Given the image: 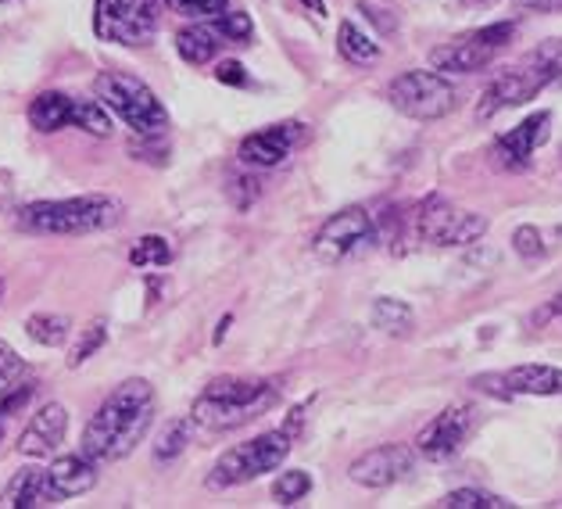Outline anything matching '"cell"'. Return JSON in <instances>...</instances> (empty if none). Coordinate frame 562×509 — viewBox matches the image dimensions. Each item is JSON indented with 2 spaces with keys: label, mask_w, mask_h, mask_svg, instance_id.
<instances>
[{
  "label": "cell",
  "mask_w": 562,
  "mask_h": 509,
  "mask_svg": "<svg viewBox=\"0 0 562 509\" xmlns=\"http://www.w3.org/2000/svg\"><path fill=\"white\" fill-rule=\"evenodd\" d=\"M50 502H54L50 480H47V471H40V466H25V471H19L8 480V488L0 491V509H36Z\"/></svg>",
  "instance_id": "ffe728a7"
},
{
  "label": "cell",
  "mask_w": 562,
  "mask_h": 509,
  "mask_svg": "<svg viewBox=\"0 0 562 509\" xmlns=\"http://www.w3.org/2000/svg\"><path fill=\"white\" fill-rule=\"evenodd\" d=\"M544 87H552V82H548V73L533 58H524V65L505 68V73L491 76V82L476 101V119L487 122L502 112H509V108L527 104V101L538 98Z\"/></svg>",
  "instance_id": "7c38bea8"
},
{
  "label": "cell",
  "mask_w": 562,
  "mask_h": 509,
  "mask_svg": "<svg viewBox=\"0 0 562 509\" xmlns=\"http://www.w3.org/2000/svg\"><path fill=\"white\" fill-rule=\"evenodd\" d=\"M0 442H4V420H0Z\"/></svg>",
  "instance_id": "60d3db41"
},
{
  "label": "cell",
  "mask_w": 562,
  "mask_h": 509,
  "mask_svg": "<svg viewBox=\"0 0 562 509\" xmlns=\"http://www.w3.org/2000/svg\"><path fill=\"white\" fill-rule=\"evenodd\" d=\"M104 341H108V320H93L87 323L83 330H79V341H76V348L68 352V366H83L90 355H98L104 348Z\"/></svg>",
  "instance_id": "f1b7e54d"
},
{
  "label": "cell",
  "mask_w": 562,
  "mask_h": 509,
  "mask_svg": "<svg viewBox=\"0 0 562 509\" xmlns=\"http://www.w3.org/2000/svg\"><path fill=\"white\" fill-rule=\"evenodd\" d=\"M513 252L519 258H544V255H555L562 252V226H533V223H524L513 230Z\"/></svg>",
  "instance_id": "7402d4cb"
},
{
  "label": "cell",
  "mask_w": 562,
  "mask_h": 509,
  "mask_svg": "<svg viewBox=\"0 0 562 509\" xmlns=\"http://www.w3.org/2000/svg\"><path fill=\"white\" fill-rule=\"evenodd\" d=\"M30 126L40 133L79 126L90 136H112V112L101 101H83V98H68L61 90H47L36 93L30 104Z\"/></svg>",
  "instance_id": "9c48e42d"
},
{
  "label": "cell",
  "mask_w": 562,
  "mask_h": 509,
  "mask_svg": "<svg viewBox=\"0 0 562 509\" xmlns=\"http://www.w3.org/2000/svg\"><path fill=\"white\" fill-rule=\"evenodd\" d=\"M301 122H277V126L255 130L240 141L237 158L251 169H277L286 158L294 155V147L301 144Z\"/></svg>",
  "instance_id": "9a60e30c"
},
{
  "label": "cell",
  "mask_w": 562,
  "mask_h": 509,
  "mask_svg": "<svg viewBox=\"0 0 562 509\" xmlns=\"http://www.w3.org/2000/svg\"><path fill=\"white\" fill-rule=\"evenodd\" d=\"M502 388L505 395H533V398H555L562 395V369L559 366H544V363H527V366H513L509 374H502Z\"/></svg>",
  "instance_id": "d6986e66"
},
{
  "label": "cell",
  "mask_w": 562,
  "mask_h": 509,
  "mask_svg": "<svg viewBox=\"0 0 562 509\" xmlns=\"http://www.w3.org/2000/svg\"><path fill=\"white\" fill-rule=\"evenodd\" d=\"M519 4L530 11H541V15H555V11H562V0H519Z\"/></svg>",
  "instance_id": "74e56055"
},
{
  "label": "cell",
  "mask_w": 562,
  "mask_h": 509,
  "mask_svg": "<svg viewBox=\"0 0 562 509\" xmlns=\"http://www.w3.org/2000/svg\"><path fill=\"white\" fill-rule=\"evenodd\" d=\"M437 506H441V509H509L513 502H509V499H502V495H495V491L456 488V491H448Z\"/></svg>",
  "instance_id": "83f0119b"
},
{
  "label": "cell",
  "mask_w": 562,
  "mask_h": 509,
  "mask_svg": "<svg viewBox=\"0 0 562 509\" xmlns=\"http://www.w3.org/2000/svg\"><path fill=\"white\" fill-rule=\"evenodd\" d=\"M30 398H33V384H15L11 391H4V398H0V420L11 417V412H19Z\"/></svg>",
  "instance_id": "e575fe53"
},
{
  "label": "cell",
  "mask_w": 562,
  "mask_h": 509,
  "mask_svg": "<svg viewBox=\"0 0 562 509\" xmlns=\"http://www.w3.org/2000/svg\"><path fill=\"white\" fill-rule=\"evenodd\" d=\"M369 320H373V327L383 330L387 338H408L416 330V312L408 309V301H402V298H376Z\"/></svg>",
  "instance_id": "cb8c5ba5"
},
{
  "label": "cell",
  "mask_w": 562,
  "mask_h": 509,
  "mask_svg": "<svg viewBox=\"0 0 562 509\" xmlns=\"http://www.w3.org/2000/svg\"><path fill=\"white\" fill-rule=\"evenodd\" d=\"M215 30L223 33V40H229V44H251V36H255L251 15H244V11H223V15H215Z\"/></svg>",
  "instance_id": "4dcf8cb0"
},
{
  "label": "cell",
  "mask_w": 562,
  "mask_h": 509,
  "mask_svg": "<svg viewBox=\"0 0 562 509\" xmlns=\"http://www.w3.org/2000/svg\"><path fill=\"white\" fill-rule=\"evenodd\" d=\"M126 215V204L112 195H83L65 201H33L19 209V230L54 233V237H79V233L112 230Z\"/></svg>",
  "instance_id": "3957f363"
},
{
  "label": "cell",
  "mask_w": 562,
  "mask_h": 509,
  "mask_svg": "<svg viewBox=\"0 0 562 509\" xmlns=\"http://www.w3.org/2000/svg\"><path fill=\"white\" fill-rule=\"evenodd\" d=\"M487 215L459 209L445 198H430L416 212V237L434 247H465L487 233Z\"/></svg>",
  "instance_id": "30bf717a"
},
{
  "label": "cell",
  "mask_w": 562,
  "mask_h": 509,
  "mask_svg": "<svg viewBox=\"0 0 562 509\" xmlns=\"http://www.w3.org/2000/svg\"><path fill=\"white\" fill-rule=\"evenodd\" d=\"M527 58H533L544 68L552 87H562V40H544V44L538 51H530Z\"/></svg>",
  "instance_id": "1f68e13d"
},
{
  "label": "cell",
  "mask_w": 562,
  "mask_h": 509,
  "mask_svg": "<svg viewBox=\"0 0 562 509\" xmlns=\"http://www.w3.org/2000/svg\"><path fill=\"white\" fill-rule=\"evenodd\" d=\"M176 51H180V58L187 65H209L218 51H223V33L215 30V25H183L180 33H176Z\"/></svg>",
  "instance_id": "44dd1931"
},
{
  "label": "cell",
  "mask_w": 562,
  "mask_h": 509,
  "mask_svg": "<svg viewBox=\"0 0 562 509\" xmlns=\"http://www.w3.org/2000/svg\"><path fill=\"white\" fill-rule=\"evenodd\" d=\"M413 466H416V452L408 445H376L348 466V477L359 488H391L402 477L413 474Z\"/></svg>",
  "instance_id": "5bb4252c"
},
{
  "label": "cell",
  "mask_w": 562,
  "mask_h": 509,
  "mask_svg": "<svg viewBox=\"0 0 562 509\" xmlns=\"http://www.w3.org/2000/svg\"><path fill=\"white\" fill-rule=\"evenodd\" d=\"M308 491H312V477L305 471H286L277 477V485H272V499L280 506H297Z\"/></svg>",
  "instance_id": "f546056e"
},
{
  "label": "cell",
  "mask_w": 562,
  "mask_h": 509,
  "mask_svg": "<svg viewBox=\"0 0 562 509\" xmlns=\"http://www.w3.org/2000/svg\"><path fill=\"white\" fill-rule=\"evenodd\" d=\"M25 377V363H22V355L11 348V345H4L0 341V395L4 391H11L15 384Z\"/></svg>",
  "instance_id": "d6a6232c"
},
{
  "label": "cell",
  "mask_w": 562,
  "mask_h": 509,
  "mask_svg": "<svg viewBox=\"0 0 562 509\" xmlns=\"http://www.w3.org/2000/svg\"><path fill=\"white\" fill-rule=\"evenodd\" d=\"M552 312H559V316H562V291H559V295L552 298Z\"/></svg>",
  "instance_id": "ab89813d"
},
{
  "label": "cell",
  "mask_w": 562,
  "mask_h": 509,
  "mask_svg": "<svg viewBox=\"0 0 562 509\" xmlns=\"http://www.w3.org/2000/svg\"><path fill=\"white\" fill-rule=\"evenodd\" d=\"M158 30V0H93V33L108 44L144 47Z\"/></svg>",
  "instance_id": "8fae6325"
},
{
  "label": "cell",
  "mask_w": 562,
  "mask_h": 509,
  "mask_svg": "<svg viewBox=\"0 0 562 509\" xmlns=\"http://www.w3.org/2000/svg\"><path fill=\"white\" fill-rule=\"evenodd\" d=\"M476 420H480L476 406H470V402L448 406L445 412H437L427 428L419 431L416 452L423 460H430V463H445L451 456H459L462 445L470 442L473 431H476Z\"/></svg>",
  "instance_id": "4fadbf2b"
},
{
  "label": "cell",
  "mask_w": 562,
  "mask_h": 509,
  "mask_svg": "<svg viewBox=\"0 0 562 509\" xmlns=\"http://www.w3.org/2000/svg\"><path fill=\"white\" fill-rule=\"evenodd\" d=\"M172 263V244L158 233H147V237H136L130 247V266L136 269H158Z\"/></svg>",
  "instance_id": "4316f807"
},
{
  "label": "cell",
  "mask_w": 562,
  "mask_h": 509,
  "mask_svg": "<svg viewBox=\"0 0 562 509\" xmlns=\"http://www.w3.org/2000/svg\"><path fill=\"white\" fill-rule=\"evenodd\" d=\"M169 4L190 19H215V15H223L229 0H169Z\"/></svg>",
  "instance_id": "836d02e7"
},
{
  "label": "cell",
  "mask_w": 562,
  "mask_h": 509,
  "mask_svg": "<svg viewBox=\"0 0 562 509\" xmlns=\"http://www.w3.org/2000/svg\"><path fill=\"white\" fill-rule=\"evenodd\" d=\"M0 4H11V0H0Z\"/></svg>",
  "instance_id": "7bdbcfd3"
},
{
  "label": "cell",
  "mask_w": 562,
  "mask_h": 509,
  "mask_svg": "<svg viewBox=\"0 0 562 509\" xmlns=\"http://www.w3.org/2000/svg\"><path fill=\"white\" fill-rule=\"evenodd\" d=\"M98 101L112 115H119L133 133L140 136H161L169 130V112L158 101V93L147 87L144 79H136L130 73H101L93 79Z\"/></svg>",
  "instance_id": "5b68a950"
},
{
  "label": "cell",
  "mask_w": 562,
  "mask_h": 509,
  "mask_svg": "<svg viewBox=\"0 0 562 509\" xmlns=\"http://www.w3.org/2000/svg\"><path fill=\"white\" fill-rule=\"evenodd\" d=\"M308 8H315V15H326V8H323V0H305Z\"/></svg>",
  "instance_id": "f35d334b"
},
{
  "label": "cell",
  "mask_w": 562,
  "mask_h": 509,
  "mask_svg": "<svg viewBox=\"0 0 562 509\" xmlns=\"http://www.w3.org/2000/svg\"><path fill=\"white\" fill-rule=\"evenodd\" d=\"M65 431H68V409L61 402H47L40 406L36 417L25 423V431L19 434V456L25 460H44V456H54V452L61 449L65 442Z\"/></svg>",
  "instance_id": "e0dca14e"
},
{
  "label": "cell",
  "mask_w": 562,
  "mask_h": 509,
  "mask_svg": "<svg viewBox=\"0 0 562 509\" xmlns=\"http://www.w3.org/2000/svg\"><path fill=\"white\" fill-rule=\"evenodd\" d=\"M513 36H516V22H495V25L462 33L456 40H448V44L434 47L427 54V62L430 68H437V73H445V76H473V73H484V68L513 44Z\"/></svg>",
  "instance_id": "8992f818"
},
{
  "label": "cell",
  "mask_w": 562,
  "mask_h": 509,
  "mask_svg": "<svg viewBox=\"0 0 562 509\" xmlns=\"http://www.w3.org/2000/svg\"><path fill=\"white\" fill-rule=\"evenodd\" d=\"M280 402V384L266 377H218L194 398L190 420L209 434L237 431Z\"/></svg>",
  "instance_id": "7a4b0ae2"
},
{
  "label": "cell",
  "mask_w": 562,
  "mask_h": 509,
  "mask_svg": "<svg viewBox=\"0 0 562 509\" xmlns=\"http://www.w3.org/2000/svg\"><path fill=\"white\" fill-rule=\"evenodd\" d=\"M387 101L394 112L416 122H437L448 112H456L459 93L445 79V73H427V68H408V73L394 76L387 87Z\"/></svg>",
  "instance_id": "52a82bcc"
},
{
  "label": "cell",
  "mask_w": 562,
  "mask_h": 509,
  "mask_svg": "<svg viewBox=\"0 0 562 509\" xmlns=\"http://www.w3.org/2000/svg\"><path fill=\"white\" fill-rule=\"evenodd\" d=\"M294 449V434L291 431H266V434H255L251 442H240L226 449L223 456L215 460V466L204 477V485L212 491H226V488H240V485H251L262 474L280 471L283 460L291 456Z\"/></svg>",
  "instance_id": "277c9868"
},
{
  "label": "cell",
  "mask_w": 562,
  "mask_h": 509,
  "mask_svg": "<svg viewBox=\"0 0 562 509\" xmlns=\"http://www.w3.org/2000/svg\"><path fill=\"white\" fill-rule=\"evenodd\" d=\"M25 330H30V338L40 341V345L58 348L68 341V330H72V323H68V316H61V312H36V316L25 320Z\"/></svg>",
  "instance_id": "484cf974"
},
{
  "label": "cell",
  "mask_w": 562,
  "mask_h": 509,
  "mask_svg": "<svg viewBox=\"0 0 562 509\" xmlns=\"http://www.w3.org/2000/svg\"><path fill=\"white\" fill-rule=\"evenodd\" d=\"M359 11L366 19H373L383 33H394V19H391V11L387 8H380V4H369V0H359Z\"/></svg>",
  "instance_id": "8d00e7d4"
},
{
  "label": "cell",
  "mask_w": 562,
  "mask_h": 509,
  "mask_svg": "<svg viewBox=\"0 0 562 509\" xmlns=\"http://www.w3.org/2000/svg\"><path fill=\"white\" fill-rule=\"evenodd\" d=\"M155 406H158V398L147 380L140 377L122 380L90 417L79 452L90 456L98 466L126 460L147 438L150 423H155Z\"/></svg>",
  "instance_id": "6da1fadb"
},
{
  "label": "cell",
  "mask_w": 562,
  "mask_h": 509,
  "mask_svg": "<svg viewBox=\"0 0 562 509\" xmlns=\"http://www.w3.org/2000/svg\"><path fill=\"white\" fill-rule=\"evenodd\" d=\"M548 136H552V112H538V115L519 122V126H513L509 133H502L491 155H495L502 169L519 173V169H527L533 155H538V147L548 144Z\"/></svg>",
  "instance_id": "2e32d148"
},
{
  "label": "cell",
  "mask_w": 562,
  "mask_h": 509,
  "mask_svg": "<svg viewBox=\"0 0 562 509\" xmlns=\"http://www.w3.org/2000/svg\"><path fill=\"white\" fill-rule=\"evenodd\" d=\"M47 480H50L54 499H76V495H87L98 485V463L83 456V452H79V456H58L50 463Z\"/></svg>",
  "instance_id": "ac0fdd59"
},
{
  "label": "cell",
  "mask_w": 562,
  "mask_h": 509,
  "mask_svg": "<svg viewBox=\"0 0 562 509\" xmlns=\"http://www.w3.org/2000/svg\"><path fill=\"white\" fill-rule=\"evenodd\" d=\"M215 79L218 82H226V87H248V68H244L240 62H223L215 68Z\"/></svg>",
  "instance_id": "d590c367"
},
{
  "label": "cell",
  "mask_w": 562,
  "mask_h": 509,
  "mask_svg": "<svg viewBox=\"0 0 562 509\" xmlns=\"http://www.w3.org/2000/svg\"><path fill=\"white\" fill-rule=\"evenodd\" d=\"M190 431H194V420L190 417H176L166 423V431L158 434V442H155V463L158 466H166L172 460H180L183 456V449L190 445Z\"/></svg>",
  "instance_id": "d4e9b609"
},
{
  "label": "cell",
  "mask_w": 562,
  "mask_h": 509,
  "mask_svg": "<svg viewBox=\"0 0 562 509\" xmlns=\"http://www.w3.org/2000/svg\"><path fill=\"white\" fill-rule=\"evenodd\" d=\"M376 244H380V223L366 209H359V204H351V209L334 212L315 230L312 252L323 263H348V258L362 255Z\"/></svg>",
  "instance_id": "ba28073f"
},
{
  "label": "cell",
  "mask_w": 562,
  "mask_h": 509,
  "mask_svg": "<svg viewBox=\"0 0 562 509\" xmlns=\"http://www.w3.org/2000/svg\"><path fill=\"white\" fill-rule=\"evenodd\" d=\"M0 301H4V280H0Z\"/></svg>",
  "instance_id": "b9f144b4"
},
{
  "label": "cell",
  "mask_w": 562,
  "mask_h": 509,
  "mask_svg": "<svg viewBox=\"0 0 562 509\" xmlns=\"http://www.w3.org/2000/svg\"><path fill=\"white\" fill-rule=\"evenodd\" d=\"M337 51H340V58H348L351 65H359V68H369V65H376L383 58V51H380L376 40L369 36V33H362L351 19L340 22V30H337Z\"/></svg>",
  "instance_id": "603a6c76"
}]
</instances>
